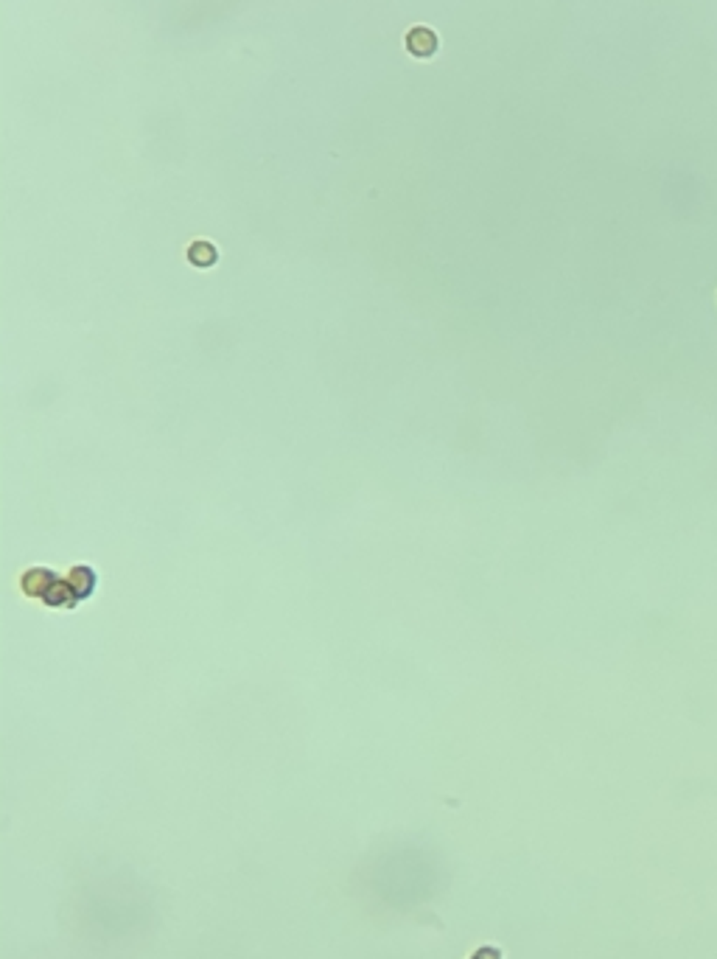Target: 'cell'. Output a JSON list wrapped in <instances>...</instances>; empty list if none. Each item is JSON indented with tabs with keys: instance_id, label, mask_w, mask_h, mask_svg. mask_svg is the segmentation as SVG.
Instances as JSON below:
<instances>
[{
	"instance_id": "cell-1",
	"label": "cell",
	"mask_w": 717,
	"mask_h": 959,
	"mask_svg": "<svg viewBox=\"0 0 717 959\" xmlns=\"http://www.w3.org/2000/svg\"><path fill=\"white\" fill-rule=\"evenodd\" d=\"M406 48H409V54H415V56H432V54L437 51V34H435L432 28L418 25V28L409 31Z\"/></svg>"
},
{
	"instance_id": "cell-2",
	"label": "cell",
	"mask_w": 717,
	"mask_h": 959,
	"mask_svg": "<svg viewBox=\"0 0 717 959\" xmlns=\"http://www.w3.org/2000/svg\"><path fill=\"white\" fill-rule=\"evenodd\" d=\"M474 959H499V951H493V948H482V951H477V954H474Z\"/></svg>"
}]
</instances>
